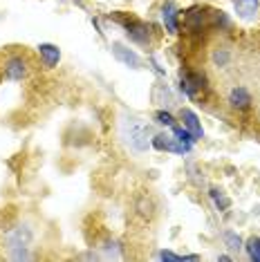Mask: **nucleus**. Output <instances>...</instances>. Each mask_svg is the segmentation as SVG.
Masks as SVG:
<instances>
[{
	"instance_id": "obj_2",
	"label": "nucleus",
	"mask_w": 260,
	"mask_h": 262,
	"mask_svg": "<svg viewBox=\"0 0 260 262\" xmlns=\"http://www.w3.org/2000/svg\"><path fill=\"white\" fill-rule=\"evenodd\" d=\"M180 117H182V121H184V128L193 135V139H202V135H204V133H202V123H200L198 115H195L193 110L184 108V110L180 112Z\"/></svg>"
},
{
	"instance_id": "obj_3",
	"label": "nucleus",
	"mask_w": 260,
	"mask_h": 262,
	"mask_svg": "<svg viewBox=\"0 0 260 262\" xmlns=\"http://www.w3.org/2000/svg\"><path fill=\"white\" fill-rule=\"evenodd\" d=\"M27 74V63L25 58H11V61H7V65H5V76H7L9 81H20L25 79Z\"/></svg>"
},
{
	"instance_id": "obj_15",
	"label": "nucleus",
	"mask_w": 260,
	"mask_h": 262,
	"mask_svg": "<svg viewBox=\"0 0 260 262\" xmlns=\"http://www.w3.org/2000/svg\"><path fill=\"white\" fill-rule=\"evenodd\" d=\"M155 119L162 126H168V128H173L175 126V119L168 115V112H164V110H159V112H155Z\"/></svg>"
},
{
	"instance_id": "obj_5",
	"label": "nucleus",
	"mask_w": 260,
	"mask_h": 262,
	"mask_svg": "<svg viewBox=\"0 0 260 262\" xmlns=\"http://www.w3.org/2000/svg\"><path fill=\"white\" fill-rule=\"evenodd\" d=\"M38 54L43 58L45 68H54L58 63V58H61V50L52 43H43V45H38Z\"/></svg>"
},
{
	"instance_id": "obj_10",
	"label": "nucleus",
	"mask_w": 260,
	"mask_h": 262,
	"mask_svg": "<svg viewBox=\"0 0 260 262\" xmlns=\"http://www.w3.org/2000/svg\"><path fill=\"white\" fill-rule=\"evenodd\" d=\"M245 249H247V255H249V260L253 262H260V237H249V240L245 242Z\"/></svg>"
},
{
	"instance_id": "obj_6",
	"label": "nucleus",
	"mask_w": 260,
	"mask_h": 262,
	"mask_svg": "<svg viewBox=\"0 0 260 262\" xmlns=\"http://www.w3.org/2000/svg\"><path fill=\"white\" fill-rule=\"evenodd\" d=\"M202 83H204V79L200 74H184L180 81V88H182V92L188 94V97H195L198 90L202 88Z\"/></svg>"
},
{
	"instance_id": "obj_8",
	"label": "nucleus",
	"mask_w": 260,
	"mask_h": 262,
	"mask_svg": "<svg viewBox=\"0 0 260 262\" xmlns=\"http://www.w3.org/2000/svg\"><path fill=\"white\" fill-rule=\"evenodd\" d=\"M164 25H166V29L170 34L177 32V7L173 3L164 5Z\"/></svg>"
},
{
	"instance_id": "obj_13",
	"label": "nucleus",
	"mask_w": 260,
	"mask_h": 262,
	"mask_svg": "<svg viewBox=\"0 0 260 262\" xmlns=\"http://www.w3.org/2000/svg\"><path fill=\"white\" fill-rule=\"evenodd\" d=\"M159 260H166V262H180V260H198V255H177L173 251H162L159 253Z\"/></svg>"
},
{
	"instance_id": "obj_9",
	"label": "nucleus",
	"mask_w": 260,
	"mask_h": 262,
	"mask_svg": "<svg viewBox=\"0 0 260 262\" xmlns=\"http://www.w3.org/2000/svg\"><path fill=\"white\" fill-rule=\"evenodd\" d=\"M235 9L242 18H251L258 9V0H235Z\"/></svg>"
},
{
	"instance_id": "obj_14",
	"label": "nucleus",
	"mask_w": 260,
	"mask_h": 262,
	"mask_svg": "<svg viewBox=\"0 0 260 262\" xmlns=\"http://www.w3.org/2000/svg\"><path fill=\"white\" fill-rule=\"evenodd\" d=\"M224 242H227V247L231 249V251H238V249H242V242H240V237L235 235V233H224Z\"/></svg>"
},
{
	"instance_id": "obj_7",
	"label": "nucleus",
	"mask_w": 260,
	"mask_h": 262,
	"mask_svg": "<svg viewBox=\"0 0 260 262\" xmlns=\"http://www.w3.org/2000/svg\"><path fill=\"white\" fill-rule=\"evenodd\" d=\"M112 52H115V56L119 58L121 63H126L128 68H139V65H141L139 56L135 54V52L126 50V47H123V45H119V43H115V45H112Z\"/></svg>"
},
{
	"instance_id": "obj_12",
	"label": "nucleus",
	"mask_w": 260,
	"mask_h": 262,
	"mask_svg": "<svg viewBox=\"0 0 260 262\" xmlns=\"http://www.w3.org/2000/svg\"><path fill=\"white\" fill-rule=\"evenodd\" d=\"M211 200H213V204L218 206V208H220V211H227V208H229V200L227 198H224V195L220 193V190H218V188H211Z\"/></svg>"
},
{
	"instance_id": "obj_4",
	"label": "nucleus",
	"mask_w": 260,
	"mask_h": 262,
	"mask_svg": "<svg viewBox=\"0 0 260 262\" xmlns=\"http://www.w3.org/2000/svg\"><path fill=\"white\" fill-rule=\"evenodd\" d=\"M229 103L238 110H247L251 105V94L247 88H233L231 94H229Z\"/></svg>"
},
{
	"instance_id": "obj_1",
	"label": "nucleus",
	"mask_w": 260,
	"mask_h": 262,
	"mask_svg": "<svg viewBox=\"0 0 260 262\" xmlns=\"http://www.w3.org/2000/svg\"><path fill=\"white\" fill-rule=\"evenodd\" d=\"M153 146H155L157 150H170V152H180V155L191 150V148H186L184 144H180V141L173 139V137H168V135H157L155 141H153Z\"/></svg>"
},
{
	"instance_id": "obj_11",
	"label": "nucleus",
	"mask_w": 260,
	"mask_h": 262,
	"mask_svg": "<svg viewBox=\"0 0 260 262\" xmlns=\"http://www.w3.org/2000/svg\"><path fill=\"white\" fill-rule=\"evenodd\" d=\"M173 137H175L177 141H180V144H184L186 148H191V146H193V141H195V139H193V135L188 133L186 128H180L177 123L173 126Z\"/></svg>"
}]
</instances>
